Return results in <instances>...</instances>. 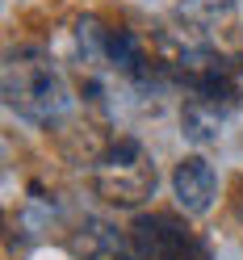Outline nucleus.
<instances>
[{
  "label": "nucleus",
  "instance_id": "obj_1",
  "mask_svg": "<svg viewBox=\"0 0 243 260\" xmlns=\"http://www.w3.org/2000/svg\"><path fill=\"white\" fill-rule=\"evenodd\" d=\"M5 105L34 126H51L72 109L67 80L42 51H9L5 59Z\"/></svg>",
  "mask_w": 243,
  "mask_h": 260
},
{
  "label": "nucleus",
  "instance_id": "obj_3",
  "mask_svg": "<svg viewBox=\"0 0 243 260\" xmlns=\"http://www.w3.org/2000/svg\"><path fill=\"white\" fill-rule=\"evenodd\" d=\"M130 239L143 260H210L205 243L172 214H143L130 226Z\"/></svg>",
  "mask_w": 243,
  "mask_h": 260
},
{
  "label": "nucleus",
  "instance_id": "obj_2",
  "mask_svg": "<svg viewBox=\"0 0 243 260\" xmlns=\"http://www.w3.org/2000/svg\"><path fill=\"white\" fill-rule=\"evenodd\" d=\"M155 159L147 155V147H143L138 139H118L109 143V151L96 159L92 168V189L101 193V198L109 206L118 210H134L143 206L155 193Z\"/></svg>",
  "mask_w": 243,
  "mask_h": 260
},
{
  "label": "nucleus",
  "instance_id": "obj_4",
  "mask_svg": "<svg viewBox=\"0 0 243 260\" xmlns=\"http://www.w3.org/2000/svg\"><path fill=\"white\" fill-rule=\"evenodd\" d=\"M172 193H176V202H181L185 214H205V210L214 206L218 176L201 155H185L181 164L172 168Z\"/></svg>",
  "mask_w": 243,
  "mask_h": 260
},
{
  "label": "nucleus",
  "instance_id": "obj_5",
  "mask_svg": "<svg viewBox=\"0 0 243 260\" xmlns=\"http://www.w3.org/2000/svg\"><path fill=\"white\" fill-rule=\"evenodd\" d=\"M80 256L84 260H143L138 248H134V239H122L118 231H109V226H101V222H92L84 231Z\"/></svg>",
  "mask_w": 243,
  "mask_h": 260
},
{
  "label": "nucleus",
  "instance_id": "obj_6",
  "mask_svg": "<svg viewBox=\"0 0 243 260\" xmlns=\"http://www.w3.org/2000/svg\"><path fill=\"white\" fill-rule=\"evenodd\" d=\"M151 5H159V9H181V13H185L189 0H151Z\"/></svg>",
  "mask_w": 243,
  "mask_h": 260
}]
</instances>
